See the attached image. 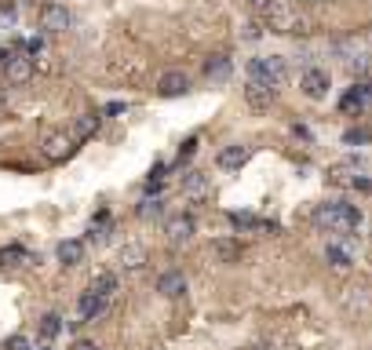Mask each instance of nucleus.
Returning <instances> with one entry per match:
<instances>
[{"mask_svg":"<svg viewBox=\"0 0 372 350\" xmlns=\"http://www.w3.org/2000/svg\"><path fill=\"white\" fill-rule=\"evenodd\" d=\"M0 62H8V52L4 48H0Z\"/></svg>","mask_w":372,"mask_h":350,"instance_id":"473e14b6","label":"nucleus"},{"mask_svg":"<svg viewBox=\"0 0 372 350\" xmlns=\"http://www.w3.org/2000/svg\"><path fill=\"white\" fill-rule=\"evenodd\" d=\"M343 114H361V109H365V95H361V84H354V88H350V92L343 95Z\"/></svg>","mask_w":372,"mask_h":350,"instance_id":"aec40b11","label":"nucleus"},{"mask_svg":"<svg viewBox=\"0 0 372 350\" xmlns=\"http://www.w3.org/2000/svg\"><path fill=\"white\" fill-rule=\"evenodd\" d=\"M59 332H62V318H59V314H44V318H40V336H44V339H55Z\"/></svg>","mask_w":372,"mask_h":350,"instance_id":"5701e85b","label":"nucleus"},{"mask_svg":"<svg viewBox=\"0 0 372 350\" xmlns=\"http://www.w3.org/2000/svg\"><path fill=\"white\" fill-rule=\"evenodd\" d=\"M274 88H263V84H256V80H248V88H245V99H248V106H256V109H267L270 102H274Z\"/></svg>","mask_w":372,"mask_h":350,"instance_id":"2eb2a0df","label":"nucleus"},{"mask_svg":"<svg viewBox=\"0 0 372 350\" xmlns=\"http://www.w3.org/2000/svg\"><path fill=\"white\" fill-rule=\"evenodd\" d=\"M4 70H8V80L11 84H26L33 77V59L30 55H15V59L4 62Z\"/></svg>","mask_w":372,"mask_h":350,"instance_id":"f8f14e48","label":"nucleus"},{"mask_svg":"<svg viewBox=\"0 0 372 350\" xmlns=\"http://www.w3.org/2000/svg\"><path fill=\"white\" fill-rule=\"evenodd\" d=\"M88 289H92L95 296H102V299H109V296L117 292V277H114V274H99L92 284H88Z\"/></svg>","mask_w":372,"mask_h":350,"instance_id":"412c9836","label":"nucleus"},{"mask_svg":"<svg viewBox=\"0 0 372 350\" xmlns=\"http://www.w3.org/2000/svg\"><path fill=\"white\" fill-rule=\"evenodd\" d=\"M325 259L332 262V267H340V270H343V267H350V255H347L340 245H328V248H325Z\"/></svg>","mask_w":372,"mask_h":350,"instance_id":"393cba45","label":"nucleus"},{"mask_svg":"<svg viewBox=\"0 0 372 350\" xmlns=\"http://www.w3.org/2000/svg\"><path fill=\"white\" fill-rule=\"evenodd\" d=\"M143 262H146V248L143 245H124L121 248V267L124 270H139Z\"/></svg>","mask_w":372,"mask_h":350,"instance_id":"6ab92c4d","label":"nucleus"},{"mask_svg":"<svg viewBox=\"0 0 372 350\" xmlns=\"http://www.w3.org/2000/svg\"><path fill=\"white\" fill-rule=\"evenodd\" d=\"M230 223L237 227V230H256V227H263L256 215H248V212H230Z\"/></svg>","mask_w":372,"mask_h":350,"instance_id":"b1692460","label":"nucleus"},{"mask_svg":"<svg viewBox=\"0 0 372 350\" xmlns=\"http://www.w3.org/2000/svg\"><path fill=\"white\" fill-rule=\"evenodd\" d=\"M193 230H197V223H193L190 212H175V215L164 219V234H168L172 245H186V241L193 237Z\"/></svg>","mask_w":372,"mask_h":350,"instance_id":"20e7f679","label":"nucleus"},{"mask_svg":"<svg viewBox=\"0 0 372 350\" xmlns=\"http://www.w3.org/2000/svg\"><path fill=\"white\" fill-rule=\"evenodd\" d=\"M157 292H161L164 299H179V296L186 292V277H183V270H164V274L157 277Z\"/></svg>","mask_w":372,"mask_h":350,"instance_id":"1a4fd4ad","label":"nucleus"},{"mask_svg":"<svg viewBox=\"0 0 372 350\" xmlns=\"http://www.w3.org/2000/svg\"><path fill=\"white\" fill-rule=\"evenodd\" d=\"M4 350H30V343H26V336H8Z\"/></svg>","mask_w":372,"mask_h":350,"instance_id":"cd10ccee","label":"nucleus"},{"mask_svg":"<svg viewBox=\"0 0 372 350\" xmlns=\"http://www.w3.org/2000/svg\"><path fill=\"white\" fill-rule=\"evenodd\" d=\"M230 59L227 55H212L208 62H205V77L212 80V84H223V80H230Z\"/></svg>","mask_w":372,"mask_h":350,"instance_id":"4468645a","label":"nucleus"},{"mask_svg":"<svg viewBox=\"0 0 372 350\" xmlns=\"http://www.w3.org/2000/svg\"><path fill=\"white\" fill-rule=\"evenodd\" d=\"M361 95H365V106H372V80L361 84Z\"/></svg>","mask_w":372,"mask_h":350,"instance_id":"c756f323","label":"nucleus"},{"mask_svg":"<svg viewBox=\"0 0 372 350\" xmlns=\"http://www.w3.org/2000/svg\"><path fill=\"white\" fill-rule=\"evenodd\" d=\"M70 22H73V15L66 11L62 4H44V8H40V30L66 33V30H70Z\"/></svg>","mask_w":372,"mask_h":350,"instance_id":"39448f33","label":"nucleus"},{"mask_svg":"<svg viewBox=\"0 0 372 350\" xmlns=\"http://www.w3.org/2000/svg\"><path fill=\"white\" fill-rule=\"evenodd\" d=\"M22 259H26V248L22 245H4L0 248V267H18Z\"/></svg>","mask_w":372,"mask_h":350,"instance_id":"4be33fe9","label":"nucleus"},{"mask_svg":"<svg viewBox=\"0 0 372 350\" xmlns=\"http://www.w3.org/2000/svg\"><path fill=\"white\" fill-rule=\"evenodd\" d=\"M256 350H274V346H256Z\"/></svg>","mask_w":372,"mask_h":350,"instance_id":"72a5a7b5","label":"nucleus"},{"mask_svg":"<svg viewBox=\"0 0 372 350\" xmlns=\"http://www.w3.org/2000/svg\"><path fill=\"white\" fill-rule=\"evenodd\" d=\"M299 88H303L306 99H325L328 95V73L325 70H306L299 77Z\"/></svg>","mask_w":372,"mask_h":350,"instance_id":"6e6552de","label":"nucleus"},{"mask_svg":"<svg viewBox=\"0 0 372 350\" xmlns=\"http://www.w3.org/2000/svg\"><path fill=\"white\" fill-rule=\"evenodd\" d=\"M193 150H197V139H186V143H183V150H179V161H186Z\"/></svg>","mask_w":372,"mask_h":350,"instance_id":"c85d7f7f","label":"nucleus"},{"mask_svg":"<svg viewBox=\"0 0 372 350\" xmlns=\"http://www.w3.org/2000/svg\"><path fill=\"white\" fill-rule=\"evenodd\" d=\"M284 59H277V55H263V59H252L248 62V77L256 80V84H263V88H277L284 84Z\"/></svg>","mask_w":372,"mask_h":350,"instance_id":"7ed1b4c3","label":"nucleus"},{"mask_svg":"<svg viewBox=\"0 0 372 350\" xmlns=\"http://www.w3.org/2000/svg\"><path fill=\"white\" fill-rule=\"evenodd\" d=\"M55 255H59V262L62 267H77V262L84 259V241H59V248H55Z\"/></svg>","mask_w":372,"mask_h":350,"instance_id":"ddd939ff","label":"nucleus"},{"mask_svg":"<svg viewBox=\"0 0 372 350\" xmlns=\"http://www.w3.org/2000/svg\"><path fill=\"white\" fill-rule=\"evenodd\" d=\"M73 350H99V343H92V339H80V343H73Z\"/></svg>","mask_w":372,"mask_h":350,"instance_id":"7c9ffc66","label":"nucleus"},{"mask_svg":"<svg viewBox=\"0 0 372 350\" xmlns=\"http://www.w3.org/2000/svg\"><path fill=\"white\" fill-rule=\"evenodd\" d=\"M212 252H215L219 262H237V259H241V241L219 237V241H212Z\"/></svg>","mask_w":372,"mask_h":350,"instance_id":"dca6fc26","label":"nucleus"},{"mask_svg":"<svg viewBox=\"0 0 372 350\" xmlns=\"http://www.w3.org/2000/svg\"><path fill=\"white\" fill-rule=\"evenodd\" d=\"M183 193H186V197H205V193H208L205 171H186V175H183Z\"/></svg>","mask_w":372,"mask_h":350,"instance_id":"a211bd4d","label":"nucleus"},{"mask_svg":"<svg viewBox=\"0 0 372 350\" xmlns=\"http://www.w3.org/2000/svg\"><path fill=\"white\" fill-rule=\"evenodd\" d=\"M106 303H109V299H102V296H95L92 289H88V292L77 299V318H80V321H95V318L106 310Z\"/></svg>","mask_w":372,"mask_h":350,"instance_id":"9d476101","label":"nucleus"},{"mask_svg":"<svg viewBox=\"0 0 372 350\" xmlns=\"http://www.w3.org/2000/svg\"><path fill=\"white\" fill-rule=\"evenodd\" d=\"M70 153H73V135H66V131H52L44 139V157L48 161H66Z\"/></svg>","mask_w":372,"mask_h":350,"instance_id":"423d86ee","label":"nucleus"},{"mask_svg":"<svg viewBox=\"0 0 372 350\" xmlns=\"http://www.w3.org/2000/svg\"><path fill=\"white\" fill-rule=\"evenodd\" d=\"M267 4L270 0H248V8H256V11H267Z\"/></svg>","mask_w":372,"mask_h":350,"instance_id":"2f4dec72","label":"nucleus"},{"mask_svg":"<svg viewBox=\"0 0 372 350\" xmlns=\"http://www.w3.org/2000/svg\"><path fill=\"white\" fill-rule=\"evenodd\" d=\"M263 15H267V26L274 33H303V15L292 0H270Z\"/></svg>","mask_w":372,"mask_h":350,"instance_id":"f03ea898","label":"nucleus"},{"mask_svg":"<svg viewBox=\"0 0 372 350\" xmlns=\"http://www.w3.org/2000/svg\"><path fill=\"white\" fill-rule=\"evenodd\" d=\"M99 121H102L99 114H80V117L73 121V131H70L73 143H77V139H92L95 131H99Z\"/></svg>","mask_w":372,"mask_h":350,"instance_id":"f3484780","label":"nucleus"},{"mask_svg":"<svg viewBox=\"0 0 372 350\" xmlns=\"http://www.w3.org/2000/svg\"><path fill=\"white\" fill-rule=\"evenodd\" d=\"M248 157H252V150H248V146H223V150L215 153V164H219V168H227V171H234V168L245 164Z\"/></svg>","mask_w":372,"mask_h":350,"instance_id":"9b49d317","label":"nucleus"},{"mask_svg":"<svg viewBox=\"0 0 372 350\" xmlns=\"http://www.w3.org/2000/svg\"><path fill=\"white\" fill-rule=\"evenodd\" d=\"M139 215H143V219L161 215V201H143V205H139Z\"/></svg>","mask_w":372,"mask_h":350,"instance_id":"bb28decb","label":"nucleus"},{"mask_svg":"<svg viewBox=\"0 0 372 350\" xmlns=\"http://www.w3.org/2000/svg\"><path fill=\"white\" fill-rule=\"evenodd\" d=\"M361 223V212L354 205H343V201H328V205H318L314 208V227L328 230V234H354Z\"/></svg>","mask_w":372,"mask_h":350,"instance_id":"f257e3e1","label":"nucleus"},{"mask_svg":"<svg viewBox=\"0 0 372 350\" xmlns=\"http://www.w3.org/2000/svg\"><path fill=\"white\" fill-rule=\"evenodd\" d=\"M157 92H161L164 99H179V95L190 92V77H186L183 70H168V73L157 80Z\"/></svg>","mask_w":372,"mask_h":350,"instance_id":"0eeeda50","label":"nucleus"},{"mask_svg":"<svg viewBox=\"0 0 372 350\" xmlns=\"http://www.w3.org/2000/svg\"><path fill=\"white\" fill-rule=\"evenodd\" d=\"M368 139H372V131H368V128H350L347 135H343L347 146H358V143H368Z\"/></svg>","mask_w":372,"mask_h":350,"instance_id":"a878e982","label":"nucleus"}]
</instances>
